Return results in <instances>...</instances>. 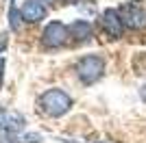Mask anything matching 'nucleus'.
Segmentation results:
<instances>
[{
	"instance_id": "nucleus-1",
	"label": "nucleus",
	"mask_w": 146,
	"mask_h": 143,
	"mask_svg": "<svg viewBox=\"0 0 146 143\" xmlns=\"http://www.w3.org/2000/svg\"><path fill=\"white\" fill-rule=\"evenodd\" d=\"M39 106L50 117H61V115H66L72 108V98L61 89H48L39 98Z\"/></svg>"
},
{
	"instance_id": "nucleus-2",
	"label": "nucleus",
	"mask_w": 146,
	"mask_h": 143,
	"mask_svg": "<svg viewBox=\"0 0 146 143\" xmlns=\"http://www.w3.org/2000/svg\"><path fill=\"white\" fill-rule=\"evenodd\" d=\"M74 72H76V76L83 85H94L105 74V59L98 54H87V56L76 61Z\"/></svg>"
},
{
	"instance_id": "nucleus-3",
	"label": "nucleus",
	"mask_w": 146,
	"mask_h": 143,
	"mask_svg": "<svg viewBox=\"0 0 146 143\" xmlns=\"http://www.w3.org/2000/svg\"><path fill=\"white\" fill-rule=\"evenodd\" d=\"M68 37H70V30L63 22H50L42 33V43L46 48H61L66 46Z\"/></svg>"
},
{
	"instance_id": "nucleus-4",
	"label": "nucleus",
	"mask_w": 146,
	"mask_h": 143,
	"mask_svg": "<svg viewBox=\"0 0 146 143\" xmlns=\"http://www.w3.org/2000/svg\"><path fill=\"white\" fill-rule=\"evenodd\" d=\"M118 13H120V18H122V22H124L127 28L140 30V28H144V26H146V11L142 9V7L133 5V2L122 5L120 9H118Z\"/></svg>"
},
{
	"instance_id": "nucleus-5",
	"label": "nucleus",
	"mask_w": 146,
	"mask_h": 143,
	"mask_svg": "<svg viewBox=\"0 0 146 143\" xmlns=\"http://www.w3.org/2000/svg\"><path fill=\"white\" fill-rule=\"evenodd\" d=\"M100 24H103L105 33H107L111 39H120L122 33H124V22H122L118 9H107V11H103Z\"/></svg>"
},
{
	"instance_id": "nucleus-6",
	"label": "nucleus",
	"mask_w": 146,
	"mask_h": 143,
	"mask_svg": "<svg viewBox=\"0 0 146 143\" xmlns=\"http://www.w3.org/2000/svg\"><path fill=\"white\" fill-rule=\"evenodd\" d=\"M20 13H22V20H26V22H42L46 18V7L39 0H26Z\"/></svg>"
},
{
	"instance_id": "nucleus-7",
	"label": "nucleus",
	"mask_w": 146,
	"mask_h": 143,
	"mask_svg": "<svg viewBox=\"0 0 146 143\" xmlns=\"http://www.w3.org/2000/svg\"><path fill=\"white\" fill-rule=\"evenodd\" d=\"M0 128L5 132H9V134H13V132H18L24 128V117L20 113H13V111H9V113H2L0 115Z\"/></svg>"
},
{
	"instance_id": "nucleus-8",
	"label": "nucleus",
	"mask_w": 146,
	"mask_h": 143,
	"mask_svg": "<svg viewBox=\"0 0 146 143\" xmlns=\"http://www.w3.org/2000/svg\"><path fill=\"white\" fill-rule=\"evenodd\" d=\"M68 30H70V35H72L76 41H85L87 37L92 35V24L87 22V20H74V22L68 26Z\"/></svg>"
},
{
	"instance_id": "nucleus-9",
	"label": "nucleus",
	"mask_w": 146,
	"mask_h": 143,
	"mask_svg": "<svg viewBox=\"0 0 146 143\" xmlns=\"http://www.w3.org/2000/svg\"><path fill=\"white\" fill-rule=\"evenodd\" d=\"M0 143H20V141H18V139H13V137H2Z\"/></svg>"
},
{
	"instance_id": "nucleus-10",
	"label": "nucleus",
	"mask_w": 146,
	"mask_h": 143,
	"mask_svg": "<svg viewBox=\"0 0 146 143\" xmlns=\"http://www.w3.org/2000/svg\"><path fill=\"white\" fill-rule=\"evenodd\" d=\"M140 98H142V102H146V83L142 85V89H140Z\"/></svg>"
},
{
	"instance_id": "nucleus-11",
	"label": "nucleus",
	"mask_w": 146,
	"mask_h": 143,
	"mask_svg": "<svg viewBox=\"0 0 146 143\" xmlns=\"http://www.w3.org/2000/svg\"><path fill=\"white\" fill-rule=\"evenodd\" d=\"M5 48H7V37H5V39H0V52H2Z\"/></svg>"
},
{
	"instance_id": "nucleus-12",
	"label": "nucleus",
	"mask_w": 146,
	"mask_h": 143,
	"mask_svg": "<svg viewBox=\"0 0 146 143\" xmlns=\"http://www.w3.org/2000/svg\"><path fill=\"white\" fill-rule=\"evenodd\" d=\"M2 70H5V61H0V78H2Z\"/></svg>"
},
{
	"instance_id": "nucleus-13",
	"label": "nucleus",
	"mask_w": 146,
	"mask_h": 143,
	"mask_svg": "<svg viewBox=\"0 0 146 143\" xmlns=\"http://www.w3.org/2000/svg\"><path fill=\"white\" fill-rule=\"evenodd\" d=\"M63 2H68V5H76L79 0H63Z\"/></svg>"
},
{
	"instance_id": "nucleus-14",
	"label": "nucleus",
	"mask_w": 146,
	"mask_h": 143,
	"mask_svg": "<svg viewBox=\"0 0 146 143\" xmlns=\"http://www.w3.org/2000/svg\"><path fill=\"white\" fill-rule=\"evenodd\" d=\"M44 2H57V0H44Z\"/></svg>"
},
{
	"instance_id": "nucleus-15",
	"label": "nucleus",
	"mask_w": 146,
	"mask_h": 143,
	"mask_svg": "<svg viewBox=\"0 0 146 143\" xmlns=\"http://www.w3.org/2000/svg\"><path fill=\"white\" fill-rule=\"evenodd\" d=\"M98 143H100V141H98Z\"/></svg>"
}]
</instances>
